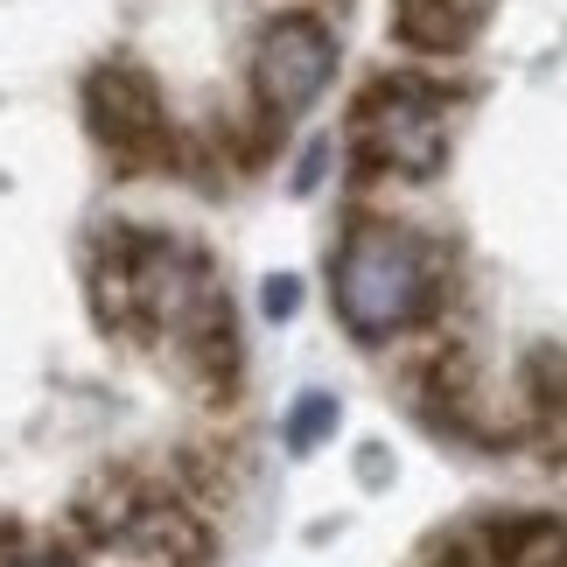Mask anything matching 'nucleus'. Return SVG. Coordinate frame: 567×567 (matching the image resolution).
Instances as JSON below:
<instances>
[{
  "label": "nucleus",
  "mask_w": 567,
  "mask_h": 567,
  "mask_svg": "<svg viewBox=\"0 0 567 567\" xmlns=\"http://www.w3.org/2000/svg\"><path fill=\"white\" fill-rule=\"evenodd\" d=\"M330 301L351 337L364 343L400 337L406 322H421L434 309V259L400 225H364L343 238V252L330 267Z\"/></svg>",
  "instance_id": "obj_1"
},
{
  "label": "nucleus",
  "mask_w": 567,
  "mask_h": 567,
  "mask_svg": "<svg viewBox=\"0 0 567 567\" xmlns=\"http://www.w3.org/2000/svg\"><path fill=\"white\" fill-rule=\"evenodd\" d=\"M351 134H358V162L372 168V176H406L421 183L442 168L449 155V134H442V105L427 99L421 78H379L372 92L358 99L351 113Z\"/></svg>",
  "instance_id": "obj_2"
},
{
  "label": "nucleus",
  "mask_w": 567,
  "mask_h": 567,
  "mask_svg": "<svg viewBox=\"0 0 567 567\" xmlns=\"http://www.w3.org/2000/svg\"><path fill=\"white\" fill-rule=\"evenodd\" d=\"M84 126H92V141L120 168H162V162H176L168 105L155 92V78H141V71L105 63V71L84 78Z\"/></svg>",
  "instance_id": "obj_3"
},
{
  "label": "nucleus",
  "mask_w": 567,
  "mask_h": 567,
  "mask_svg": "<svg viewBox=\"0 0 567 567\" xmlns=\"http://www.w3.org/2000/svg\"><path fill=\"white\" fill-rule=\"evenodd\" d=\"M337 78V35L316 14H274L252 42V99L259 113L295 120L330 92Z\"/></svg>",
  "instance_id": "obj_4"
},
{
  "label": "nucleus",
  "mask_w": 567,
  "mask_h": 567,
  "mask_svg": "<svg viewBox=\"0 0 567 567\" xmlns=\"http://www.w3.org/2000/svg\"><path fill=\"white\" fill-rule=\"evenodd\" d=\"M491 0H392V35L413 56H463L484 29Z\"/></svg>",
  "instance_id": "obj_5"
},
{
  "label": "nucleus",
  "mask_w": 567,
  "mask_h": 567,
  "mask_svg": "<svg viewBox=\"0 0 567 567\" xmlns=\"http://www.w3.org/2000/svg\"><path fill=\"white\" fill-rule=\"evenodd\" d=\"M183 337H189V358L196 372H204L210 392H231L238 385V322L225 309V295L217 288H196L189 309H183Z\"/></svg>",
  "instance_id": "obj_6"
},
{
  "label": "nucleus",
  "mask_w": 567,
  "mask_h": 567,
  "mask_svg": "<svg viewBox=\"0 0 567 567\" xmlns=\"http://www.w3.org/2000/svg\"><path fill=\"white\" fill-rule=\"evenodd\" d=\"M330 434H337V400H330V392H301L295 413H288V449L309 455V449L330 442Z\"/></svg>",
  "instance_id": "obj_7"
},
{
  "label": "nucleus",
  "mask_w": 567,
  "mask_h": 567,
  "mask_svg": "<svg viewBox=\"0 0 567 567\" xmlns=\"http://www.w3.org/2000/svg\"><path fill=\"white\" fill-rule=\"evenodd\" d=\"M518 567H567V526H554L547 539H539V547L518 560Z\"/></svg>",
  "instance_id": "obj_8"
},
{
  "label": "nucleus",
  "mask_w": 567,
  "mask_h": 567,
  "mask_svg": "<svg viewBox=\"0 0 567 567\" xmlns=\"http://www.w3.org/2000/svg\"><path fill=\"white\" fill-rule=\"evenodd\" d=\"M295 301H301V288H295L288 274H280V280H267V316H295Z\"/></svg>",
  "instance_id": "obj_9"
},
{
  "label": "nucleus",
  "mask_w": 567,
  "mask_h": 567,
  "mask_svg": "<svg viewBox=\"0 0 567 567\" xmlns=\"http://www.w3.org/2000/svg\"><path fill=\"white\" fill-rule=\"evenodd\" d=\"M21 567H71V560H21Z\"/></svg>",
  "instance_id": "obj_10"
}]
</instances>
